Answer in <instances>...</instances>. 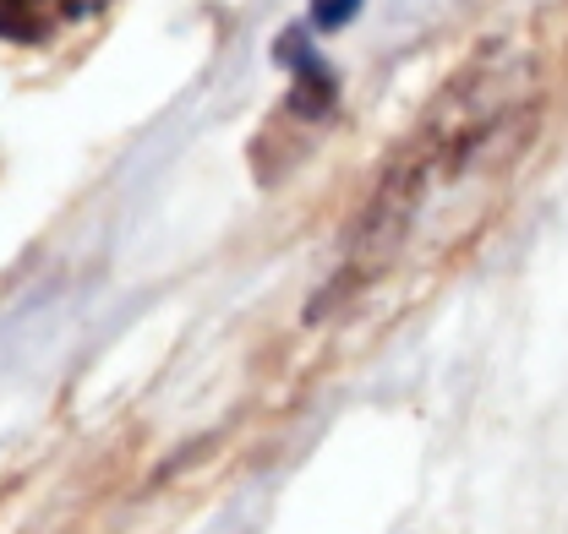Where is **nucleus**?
<instances>
[{"instance_id": "nucleus-1", "label": "nucleus", "mask_w": 568, "mask_h": 534, "mask_svg": "<svg viewBox=\"0 0 568 534\" xmlns=\"http://www.w3.org/2000/svg\"><path fill=\"white\" fill-rule=\"evenodd\" d=\"M104 0H0V39L17 44H44L61 28H77L82 17H93Z\"/></svg>"}]
</instances>
